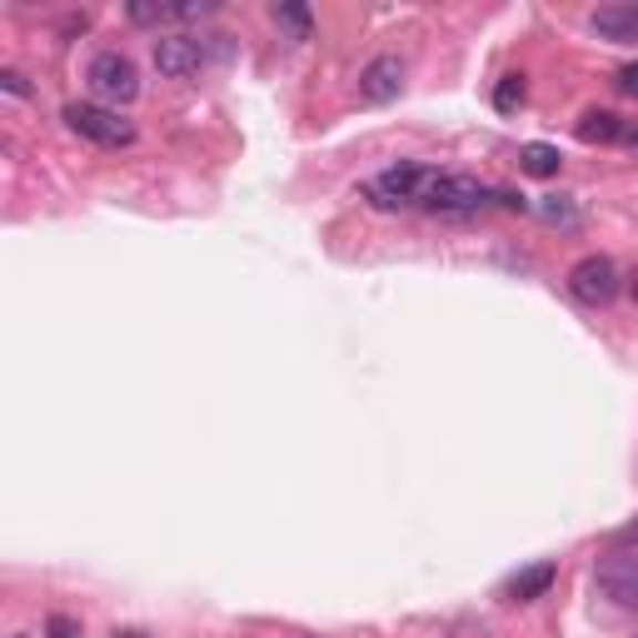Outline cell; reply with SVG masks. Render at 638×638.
<instances>
[{
    "mask_svg": "<svg viewBox=\"0 0 638 638\" xmlns=\"http://www.w3.org/2000/svg\"><path fill=\"white\" fill-rule=\"evenodd\" d=\"M429 179H434L429 165H419V160H399V165H389L384 175L364 179V199L374 209H414V205H424Z\"/></svg>",
    "mask_w": 638,
    "mask_h": 638,
    "instance_id": "1",
    "label": "cell"
},
{
    "mask_svg": "<svg viewBox=\"0 0 638 638\" xmlns=\"http://www.w3.org/2000/svg\"><path fill=\"white\" fill-rule=\"evenodd\" d=\"M60 120H65L80 140H90V145H105V150L135 145V125H130L120 110L100 105V100H70V105L60 110Z\"/></svg>",
    "mask_w": 638,
    "mask_h": 638,
    "instance_id": "2",
    "label": "cell"
},
{
    "mask_svg": "<svg viewBox=\"0 0 638 638\" xmlns=\"http://www.w3.org/2000/svg\"><path fill=\"white\" fill-rule=\"evenodd\" d=\"M484 205H498V189L484 185L478 175H444V169H434V179L424 189V209H439V215H474Z\"/></svg>",
    "mask_w": 638,
    "mask_h": 638,
    "instance_id": "3",
    "label": "cell"
},
{
    "mask_svg": "<svg viewBox=\"0 0 638 638\" xmlns=\"http://www.w3.org/2000/svg\"><path fill=\"white\" fill-rule=\"evenodd\" d=\"M85 85H90V95H95L100 105L120 110V105H130V100L140 95V70H135V60L120 55V50H100V55L90 60V70H85Z\"/></svg>",
    "mask_w": 638,
    "mask_h": 638,
    "instance_id": "4",
    "label": "cell"
},
{
    "mask_svg": "<svg viewBox=\"0 0 638 638\" xmlns=\"http://www.w3.org/2000/svg\"><path fill=\"white\" fill-rule=\"evenodd\" d=\"M568 295L578 305H608L618 295V269L608 255H584L574 269H568Z\"/></svg>",
    "mask_w": 638,
    "mask_h": 638,
    "instance_id": "5",
    "label": "cell"
},
{
    "mask_svg": "<svg viewBox=\"0 0 638 638\" xmlns=\"http://www.w3.org/2000/svg\"><path fill=\"white\" fill-rule=\"evenodd\" d=\"M399 90H404V60L399 55H374L359 70V100L364 105H389V100H399Z\"/></svg>",
    "mask_w": 638,
    "mask_h": 638,
    "instance_id": "6",
    "label": "cell"
},
{
    "mask_svg": "<svg viewBox=\"0 0 638 638\" xmlns=\"http://www.w3.org/2000/svg\"><path fill=\"white\" fill-rule=\"evenodd\" d=\"M594 578H598V588H604V598H614L618 608H638V558L634 554L598 558Z\"/></svg>",
    "mask_w": 638,
    "mask_h": 638,
    "instance_id": "7",
    "label": "cell"
},
{
    "mask_svg": "<svg viewBox=\"0 0 638 638\" xmlns=\"http://www.w3.org/2000/svg\"><path fill=\"white\" fill-rule=\"evenodd\" d=\"M199 65H205L199 40H189V35H160L155 40V70L165 80H189Z\"/></svg>",
    "mask_w": 638,
    "mask_h": 638,
    "instance_id": "8",
    "label": "cell"
},
{
    "mask_svg": "<svg viewBox=\"0 0 638 638\" xmlns=\"http://www.w3.org/2000/svg\"><path fill=\"white\" fill-rule=\"evenodd\" d=\"M598 40H614V45H634L638 40V0H614V6H598L588 16Z\"/></svg>",
    "mask_w": 638,
    "mask_h": 638,
    "instance_id": "9",
    "label": "cell"
},
{
    "mask_svg": "<svg viewBox=\"0 0 638 638\" xmlns=\"http://www.w3.org/2000/svg\"><path fill=\"white\" fill-rule=\"evenodd\" d=\"M554 578H558L554 564H528V568H518V574L504 584V598H508V604H528V598H544L548 588H554Z\"/></svg>",
    "mask_w": 638,
    "mask_h": 638,
    "instance_id": "10",
    "label": "cell"
},
{
    "mask_svg": "<svg viewBox=\"0 0 638 638\" xmlns=\"http://www.w3.org/2000/svg\"><path fill=\"white\" fill-rule=\"evenodd\" d=\"M574 135L584 140V145H618V140L628 135V125L614 115V110H588V115L574 125Z\"/></svg>",
    "mask_w": 638,
    "mask_h": 638,
    "instance_id": "11",
    "label": "cell"
},
{
    "mask_svg": "<svg viewBox=\"0 0 638 638\" xmlns=\"http://www.w3.org/2000/svg\"><path fill=\"white\" fill-rule=\"evenodd\" d=\"M558 165H564V155H558V145H544V140H528L524 150H518V169L534 179H554Z\"/></svg>",
    "mask_w": 638,
    "mask_h": 638,
    "instance_id": "12",
    "label": "cell"
},
{
    "mask_svg": "<svg viewBox=\"0 0 638 638\" xmlns=\"http://www.w3.org/2000/svg\"><path fill=\"white\" fill-rule=\"evenodd\" d=\"M269 16H275L279 30H289V40H309V35H315V16H309V6H275Z\"/></svg>",
    "mask_w": 638,
    "mask_h": 638,
    "instance_id": "13",
    "label": "cell"
},
{
    "mask_svg": "<svg viewBox=\"0 0 638 638\" xmlns=\"http://www.w3.org/2000/svg\"><path fill=\"white\" fill-rule=\"evenodd\" d=\"M538 219H544V225H578V209H574V199H568V195H544V199H538Z\"/></svg>",
    "mask_w": 638,
    "mask_h": 638,
    "instance_id": "14",
    "label": "cell"
},
{
    "mask_svg": "<svg viewBox=\"0 0 638 638\" xmlns=\"http://www.w3.org/2000/svg\"><path fill=\"white\" fill-rule=\"evenodd\" d=\"M524 95H528V90H524V75H504V80L494 85V110L514 115V110L524 105Z\"/></svg>",
    "mask_w": 638,
    "mask_h": 638,
    "instance_id": "15",
    "label": "cell"
},
{
    "mask_svg": "<svg viewBox=\"0 0 638 638\" xmlns=\"http://www.w3.org/2000/svg\"><path fill=\"white\" fill-rule=\"evenodd\" d=\"M175 16V6H130V20L135 25H160V20Z\"/></svg>",
    "mask_w": 638,
    "mask_h": 638,
    "instance_id": "16",
    "label": "cell"
},
{
    "mask_svg": "<svg viewBox=\"0 0 638 638\" xmlns=\"http://www.w3.org/2000/svg\"><path fill=\"white\" fill-rule=\"evenodd\" d=\"M45 638H80V624L70 614H50L45 618Z\"/></svg>",
    "mask_w": 638,
    "mask_h": 638,
    "instance_id": "17",
    "label": "cell"
},
{
    "mask_svg": "<svg viewBox=\"0 0 638 638\" xmlns=\"http://www.w3.org/2000/svg\"><path fill=\"white\" fill-rule=\"evenodd\" d=\"M0 90H6V95H20V100H25V95H30V80L20 75V70H0Z\"/></svg>",
    "mask_w": 638,
    "mask_h": 638,
    "instance_id": "18",
    "label": "cell"
},
{
    "mask_svg": "<svg viewBox=\"0 0 638 638\" xmlns=\"http://www.w3.org/2000/svg\"><path fill=\"white\" fill-rule=\"evenodd\" d=\"M614 85L624 90L628 100H638V60H634V65H624V70H618V75H614Z\"/></svg>",
    "mask_w": 638,
    "mask_h": 638,
    "instance_id": "19",
    "label": "cell"
},
{
    "mask_svg": "<svg viewBox=\"0 0 638 638\" xmlns=\"http://www.w3.org/2000/svg\"><path fill=\"white\" fill-rule=\"evenodd\" d=\"M209 10H215V6H209V0H199V6H175V16L179 20H205Z\"/></svg>",
    "mask_w": 638,
    "mask_h": 638,
    "instance_id": "20",
    "label": "cell"
},
{
    "mask_svg": "<svg viewBox=\"0 0 638 638\" xmlns=\"http://www.w3.org/2000/svg\"><path fill=\"white\" fill-rule=\"evenodd\" d=\"M115 638H150V634H140V628H115Z\"/></svg>",
    "mask_w": 638,
    "mask_h": 638,
    "instance_id": "21",
    "label": "cell"
},
{
    "mask_svg": "<svg viewBox=\"0 0 638 638\" xmlns=\"http://www.w3.org/2000/svg\"><path fill=\"white\" fill-rule=\"evenodd\" d=\"M624 145H628V150H638V125H634V130H628V135H624Z\"/></svg>",
    "mask_w": 638,
    "mask_h": 638,
    "instance_id": "22",
    "label": "cell"
},
{
    "mask_svg": "<svg viewBox=\"0 0 638 638\" xmlns=\"http://www.w3.org/2000/svg\"><path fill=\"white\" fill-rule=\"evenodd\" d=\"M618 538H634V544H638V518H634V524H628V528H624V534H618Z\"/></svg>",
    "mask_w": 638,
    "mask_h": 638,
    "instance_id": "23",
    "label": "cell"
},
{
    "mask_svg": "<svg viewBox=\"0 0 638 638\" xmlns=\"http://www.w3.org/2000/svg\"><path fill=\"white\" fill-rule=\"evenodd\" d=\"M634 299H638V275H634Z\"/></svg>",
    "mask_w": 638,
    "mask_h": 638,
    "instance_id": "24",
    "label": "cell"
}]
</instances>
